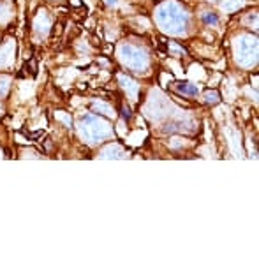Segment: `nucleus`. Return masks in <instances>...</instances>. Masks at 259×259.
Here are the masks:
<instances>
[{"mask_svg": "<svg viewBox=\"0 0 259 259\" xmlns=\"http://www.w3.org/2000/svg\"><path fill=\"white\" fill-rule=\"evenodd\" d=\"M203 20H205V23H208V25H210V23H211V25H215V23L219 21V20H217V16H215V14H211V13H210V14H205V16H203Z\"/></svg>", "mask_w": 259, "mask_h": 259, "instance_id": "20e7f679", "label": "nucleus"}, {"mask_svg": "<svg viewBox=\"0 0 259 259\" xmlns=\"http://www.w3.org/2000/svg\"><path fill=\"white\" fill-rule=\"evenodd\" d=\"M205 97H206V103H210V104L219 103V99H221L217 92H206V96H205Z\"/></svg>", "mask_w": 259, "mask_h": 259, "instance_id": "7ed1b4c3", "label": "nucleus"}, {"mask_svg": "<svg viewBox=\"0 0 259 259\" xmlns=\"http://www.w3.org/2000/svg\"><path fill=\"white\" fill-rule=\"evenodd\" d=\"M25 72H30V74L32 76H35V74H37V62H35V60H28L27 62V64H25Z\"/></svg>", "mask_w": 259, "mask_h": 259, "instance_id": "f03ea898", "label": "nucleus"}, {"mask_svg": "<svg viewBox=\"0 0 259 259\" xmlns=\"http://www.w3.org/2000/svg\"><path fill=\"white\" fill-rule=\"evenodd\" d=\"M178 90H180V92H184V94H189V96H194V94H198V89H196V87L187 85V83H180V85H178Z\"/></svg>", "mask_w": 259, "mask_h": 259, "instance_id": "f257e3e1", "label": "nucleus"}, {"mask_svg": "<svg viewBox=\"0 0 259 259\" xmlns=\"http://www.w3.org/2000/svg\"><path fill=\"white\" fill-rule=\"evenodd\" d=\"M62 32H64V23H62V21H58V23L55 25V28H53V35H60Z\"/></svg>", "mask_w": 259, "mask_h": 259, "instance_id": "39448f33", "label": "nucleus"}]
</instances>
